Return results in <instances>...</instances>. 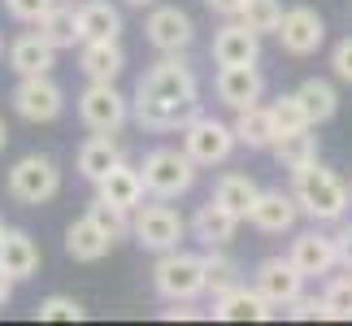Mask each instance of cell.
<instances>
[{
	"mask_svg": "<svg viewBox=\"0 0 352 326\" xmlns=\"http://www.w3.org/2000/svg\"><path fill=\"white\" fill-rule=\"evenodd\" d=\"M200 113V78L183 52H161V61L135 83L131 118L153 135L183 131Z\"/></svg>",
	"mask_w": 352,
	"mask_h": 326,
	"instance_id": "obj_1",
	"label": "cell"
},
{
	"mask_svg": "<svg viewBox=\"0 0 352 326\" xmlns=\"http://www.w3.org/2000/svg\"><path fill=\"white\" fill-rule=\"evenodd\" d=\"M292 196H296V205H300V213L314 217L318 226L322 222H344V213L352 205V187L331 166H322V161L292 174Z\"/></svg>",
	"mask_w": 352,
	"mask_h": 326,
	"instance_id": "obj_2",
	"label": "cell"
},
{
	"mask_svg": "<svg viewBox=\"0 0 352 326\" xmlns=\"http://www.w3.org/2000/svg\"><path fill=\"white\" fill-rule=\"evenodd\" d=\"M192 222H183V213L166 205V200L153 196V205H135L131 209V239L148 252H170V248H183Z\"/></svg>",
	"mask_w": 352,
	"mask_h": 326,
	"instance_id": "obj_3",
	"label": "cell"
},
{
	"mask_svg": "<svg viewBox=\"0 0 352 326\" xmlns=\"http://www.w3.org/2000/svg\"><path fill=\"white\" fill-rule=\"evenodd\" d=\"M196 161L187 157V148H153V153L144 157V187H148V196H157V200H179L187 196L196 187Z\"/></svg>",
	"mask_w": 352,
	"mask_h": 326,
	"instance_id": "obj_4",
	"label": "cell"
},
{
	"mask_svg": "<svg viewBox=\"0 0 352 326\" xmlns=\"http://www.w3.org/2000/svg\"><path fill=\"white\" fill-rule=\"evenodd\" d=\"M153 292H157L166 305H170V301H196V296H205V257L183 252V248L157 252Z\"/></svg>",
	"mask_w": 352,
	"mask_h": 326,
	"instance_id": "obj_5",
	"label": "cell"
},
{
	"mask_svg": "<svg viewBox=\"0 0 352 326\" xmlns=\"http://www.w3.org/2000/svg\"><path fill=\"white\" fill-rule=\"evenodd\" d=\"M5 187H9V196L18 200V205L35 209V205H48V200L61 192V170H57V161L48 153H26V157H18L9 166Z\"/></svg>",
	"mask_w": 352,
	"mask_h": 326,
	"instance_id": "obj_6",
	"label": "cell"
},
{
	"mask_svg": "<svg viewBox=\"0 0 352 326\" xmlns=\"http://www.w3.org/2000/svg\"><path fill=\"white\" fill-rule=\"evenodd\" d=\"M179 135H183L187 157H192L200 170H209V166H226V161H231V153L239 148L231 122H218V118H209V113H196Z\"/></svg>",
	"mask_w": 352,
	"mask_h": 326,
	"instance_id": "obj_7",
	"label": "cell"
},
{
	"mask_svg": "<svg viewBox=\"0 0 352 326\" xmlns=\"http://www.w3.org/2000/svg\"><path fill=\"white\" fill-rule=\"evenodd\" d=\"M13 113L22 122H57L65 113V87L57 83L52 74H26L18 78V87H13Z\"/></svg>",
	"mask_w": 352,
	"mask_h": 326,
	"instance_id": "obj_8",
	"label": "cell"
},
{
	"mask_svg": "<svg viewBox=\"0 0 352 326\" xmlns=\"http://www.w3.org/2000/svg\"><path fill=\"white\" fill-rule=\"evenodd\" d=\"M78 118L87 131L118 135L131 122V100L118 91V83H87L78 91Z\"/></svg>",
	"mask_w": 352,
	"mask_h": 326,
	"instance_id": "obj_9",
	"label": "cell"
},
{
	"mask_svg": "<svg viewBox=\"0 0 352 326\" xmlns=\"http://www.w3.org/2000/svg\"><path fill=\"white\" fill-rule=\"evenodd\" d=\"M144 35L157 52H187L196 39V22L179 5H153L144 18Z\"/></svg>",
	"mask_w": 352,
	"mask_h": 326,
	"instance_id": "obj_10",
	"label": "cell"
},
{
	"mask_svg": "<svg viewBox=\"0 0 352 326\" xmlns=\"http://www.w3.org/2000/svg\"><path fill=\"white\" fill-rule=\"evenodd\" d=\"M278 44H283V52H292V57H314V52L327 44V18L309 5H292L283 13Z\"/></svg>",
	"mask_w": 352,
	"mask_h": 326,
	"instance_id": "obj_11",
	"label": "cell"
},
{
	"mask_svg": "<svg viewBox=\"0 0 352 326\" xmlns=\"http://www.w3.org/2000/svg\"><path fill=\"white\" fill-rule=\"evenodd\" d=\"M252 287L261 292L274 309H287L296 296L305 292V274L296 270L292 257H265V261L252 270Z\"/></svg>",
	"mask_w": 352,
	"mask_h": 326,
	"instance_id": "obj_12",
	"label": "cell"
},
{
	"mask_svg": "<svg viewBox=\"0 0 352 326\" xmlns=\"http://www.w3.org/2000/svg\"><path fill=\"white\" fill-rule=\"evenodd\" d=\"M213 61L218 65H256L261 61V35L243 18H226L213 35Z\"/></svg>",
	"mask_w": 352,
	"mask_h": 326,
	"instance_id": "obj_13",
	"label": "cell"
},
{
	"mask_svg": "<svg viewBox=\"0 0 352 326\" xmlns=\"http://www.w3.org/2000/svg\"><path fill=\"white\" fill-rule=\"evenodd\" d=\"M292 261L296 270H300L305 279H322V274H331L335 265H340V248H335V235H327V230H300V235L292 239Z\"/></svg>",
	"mask_w": 352,
	"mask_h": 326,
	"instance_id": "obj_14",
	"label": "cell"
},
{
	"mask_svg": "<svg viewBox=\"0 0 352 326\" xmlns=\"http://www.w3.org/2000/svg\"><path fill=\"white\" fill-rule=\"evenodd\" d=\"M213 91L226 109H248L265 96V78L256 65H218V78H213Z\"/></svg>",
	"mask_w": 352,
	"mask_h": 326,
	"instance_id": "obj_15",
	"label": "cell"
},
{
	"mask_svg": "<svg viewBox=\"0 0 352 326\" xmlns=\"http://www.w3.org/2000/svg\"><path fill=\"white\" fill-rule=\"evenodd\" d=\"M248 222L261 230V235H287V230H296V222H300V205H296L292 192H278L274 187V192L256 196Z\"/></svg>",
	"mask_w": 352,
	"mask_h": 326,
	"instance_id": "obj_16",
	"label": "cell"
},
{
	"mask_svg": "<svg viewBox=\"0 0 352 326\" xmlns=\"http://www.w3.org/2000/svg\"><path fill=\"white\" fill-rule=\"evenodd\" d=\"M78 70L87 74V83H118V74L126 70V52L118 39H87L78 44Z\"/></svg>",
	"mask_w": 352,
	"mask_h": 326,
	"instance_id": "obj_17",
	"label": "cell"
},
{
	"mask_svg": "<svg viewBox=\"0 0 352 326\" xmlns=\"http://www.w3.org/2000/svg\"><path fill=\"white\" fill-rule=\"evenodd\" d=\"M274 314H278V309L270 305L256 287H243V283L213 301V318H218V322H270Z\"/></svg>",
	"mask_w": 352,
	"mask_h": 326,
	"instance_id": "obj_18",
	"label": "cell"
},
{
	"mask_svg": "<svg viewBox=\"0 0 352 326\" xmlns=\"http://www.w3.org/2000/svg\"><path fill=\"white\" fill-rule=\"evenodd\" d=\"M113 235H109V230H100L96 226V217H74V222L70 226H65V252H70L74 257V261H104V257H109L113 252Z\"/></svg>",
	"mask_w": 352,
	"mask_h": 326,
	"instance_id": "obj_19",
	"label": "cell"
},
{
	"mask_svg": "<svg viewBox=\"0 0 352 326\" xmlns=\"http://www.w3.org/2000/svg\"><path fill=\"white\" fill-rule=\"evenodd\" d=\"M9 70L18 78H26V74H52V70H57V48H52L39 31L18 35L9 44Z\"/></svg>",
	"mask_w": 352,
	"mask_h": 326,
	"instance_id": "obj_20",
	"label": "cell"
},
{
	"mask_svg": "<svg viewBox=\"0 0 352 326\" xmlns=\"http://www.w3.org/2000/svg\"><path fill=\"white\" fill-rule=\"evenodd\" d=\"M0 265H5L18 283L39 274V243L31 239V230L5 226V235H0Z\"/></svg>",
	"mask_w": 352,
	"mask_h": 326,
	"instance_id": "obj_21",
	"label": "cell"
},
{
	"mask_svg": "<svg viewBox=\"0 0 352 326\" xmlns=\"http://www.w3.org/2000/svg\"><path fill=\"white\" fill-rule=\"evenodd\" d=\"M96 187V196L100 200H109V205H118V209H135V205H144V196H148V187H144V174L135 170V166H126V161H118V166L104 174L100 183H91Z\"/></svg>",
	"mask_w": 352,
	"mask_h": 326,
	"instance_id": "obj_22",
	"label": "cell"
},
{
	"mask_svg": "<svg viewBox=\"0 0 352 326\" xmlns=\"http://www.w3.org/2000/svg\"><path fill=\"white\" fill-rule=\"evenodd\" d=\"M235 230H239V217L226 209V205H218V200H205V205L196 209V217H192V235L205 243V248H226V243L235 239Z\"/></svg>",
	"mask_w": 352,
	"mask_h": 326,
	"instance_id": "obj_23",
	"label": "cell"
},
{
	"mask_svg": "<svg viewBox=\"0 0 352 326\" xmlns=\"http://www.w3.org/2000/svg\"><path fill=\"white\" fill-rule=\"evenodd\" d=\"M235 140L243 148H252V153H261V148H274L278 140V127H274V113H270V105H248V109H235Z\"/></svg>",
	"mask_w": 352,
	"mask_h": 326,
	"instance_id": "obj_24",
	"label": "cell"
},
{
	"mask_svg": "<svg viewBox=\"0 0 352 326\" xmlns=\"http://www.w3.org/2000/svg\"><path fill=\"white\" fill-rule=\"evenodd\" d=\"M318 127H300V131H287V135H278L274 140V161L287 174H296V170H305V166H314L318 161V135H314Z\"/></svg>",
	"mask_w": 352,
	"mask_h": 326,
	"instance_id": "obj_25",
	"label": "cell"
},
{
	"mask_svg": "<svg viewBox=\"0 0 352 326\" xmlns=\"http://www.w3.org/2000/svg\"><path fill=\"white\" fill-rule=\"evenodd\" d=\"M78 31L87 39H122V9L113 0H83L78 5Z\"/></svg>",
	"mask_w": 352,
	"mask_h": 326,
	"instance_id": "obj_26",
	"label": "cell"
},
{
	"mask_svg": "<svg viewBox=\"0 0 352 326\" xmlns=\"http://www.w3.org/2000/svg\"><path fill=\"white\" fill-rule=\"evenodd\" d=\"M39 35H44L57 52L83 44V31H78V9L70 5V0H57V5H52L44 18H39Z\"/></svg>",
	"mask_w": 352,
	"mask_h": 326,
	"instance_id": "obj_27",
	"label": "cell"
},
{
	"mask_svg": "<svg viewBox=\"0 0 352 326\" xmlns=\"http://www.w3.org/2000/svg\"><path fill=\"white\" fill-rule=\"evenodd\" d=\"M122 161V148L113 135H100V131H91V140L78 148V174H83L87 183H100L104 174H109L113 166Z\"/></svg>",
	"mask_w": 352,
	"mask_h": 326,
	"instance_id": "obj_28",
	"label": "cell"
},
{
	"mask_svg": "<svg viewBox=\"0 0 352 326\" xmlns=\"http://www.w3.org/2000/svg\"><path fill=\"white\" fill-rule=\"evenodd\" d=\"M296 100H300L309 127H322V122H331L335 109H340V91H335V83H327V78H305V83L296 87Z\"/></svg>",
	"mask_w": 352,
	"mask_h": 326,
	"instance_id": "obj_29",
	"label": "cell"
},
{
	"mask_svg": "<svg viewBox=\"0 0 352 326\" xmlns=\"http://www.w3.org/2000/svg\"><path fill=\"white\" fill-rule=\"evenodd\" d=\"M256 196H261V187H256L248 174H222V179L213 183V200H218V205H226V209L239 217V222H248Z\"/></svg>",
	"mask_w": 352,
	"mask_h": 326,
	"instance_id": "obj_30",
	"label": "cell"
},
{
	"mask_svg": "<svg viewBox=\"0 0 352 326\" xmlns=\"http://www.w3.org/2000/svg\"><path fill=\"white\" fill-rule=\"evenodd\" d=\"M239 265L231 261V257H226L222 248H209L205 252V296H213V301H218V296H226L231 287H239Z\"/></svg>",
	"mask_w": 352,
	"mask_h": 326,
	"instance_id": "obj_31",
	"label": "cell"
},
{
	"mask_svg": "<svg viewBox=\"0 0 352 326\" xmlns=\"http://www.w3.org/2000/svg\"><path fill=\"white\" fill-rule=\"evenodd\" d=\"M283 0H248V5H243V13L239 18L252 26L256 35H278V26H283Z\"/></svg>",
	"mask_w": 352,
	"mask_h": 326,
	"instance_id": "obj_32",
	"label": "cell"
},
{
	"mask_svg": "<svg viewBox=\"0 0 352 326\" xmlns=\"http://www.w3.org/2000/svg\"><path fill=\"white\" fill-rule=\"evenodd\" d=\"M322 301H327V318L331 322H352V270H344V274H335L327 283Z\"/></svg>",
	"mask_w": 352,
	"mask_h": 326,
	"instance_id": "obj_33",
	"label": "cell"
},
{
	"mask_svg": "<svg viewBox=\"0 0 352 326\" xmlns=\"http://www.w3.org/2000/svg\"><path fill=\"white\" fill-rule=\"evenodd\" d=\"M35 318L39 322H83L87 309L74 301V296H44V301L35 305Z\"/></svg>",
	"mask_w": 352,
	"mask_h": 326,
	"instance_id": "obj_34",
	"label": "cell"
},
{
	"mask_svg": "<svg viewBox=\"0 0 352 326\" xmlns=\"http://www.w3.org/2000/svg\"><path fill=\"white\" fill-rule=\"evenodd\" d=\"M87 217H96V226H100V230H109L113 239L131 235V213H126V209H118V205H109V200H100V196L87 205Z\"/></svg>",
	"mask_w": 352,
	"mask_h": 326,
	"instance_id": "obj_35",
	"label": "cell"
},
{
	"mask_svg": "<svg viewBox=\"0 0 352 326\" xmlns=\"http://www.w3.org/2000/svg\"><path fill=\"white\" fill-rule=\"evenodd\" d=\"M270 113H274V127H278V135L309 127V122H305V109H300V100H296V91H287V96H278L274 105H270Z\"/></svg>",
	"mask_w": 352,
	"mask_h": 326,
	"instance_id": "obj_36",
	"label": "cell"
},
{
	"mask_svg": "<svg viewBox=\"0 0 352 326\" xmlns=\"http://www.w3.org/2000/svg\"><path fill=\"white\" fill-rule=\"evenodd\" d=\"M57 5V0H5V13L13 22H26V26H39V18Z\"/></svg>",
	"mask_w": 352,
	"mask_h": 326,
	"instance_id": "obj_37",
	"label": "cell"
},
{
	"mask_svg": "<svg viewBox=\"0 0 352 326\" xmlns=\"http://www.w3.org/2000/svg\"><path fill=\"white\" fill-rule=\"evenodd\" d=\"M283 314L287 318H296V322H314V318H327V301H322V296H296V301L283 309Z\"/></svg>",
	"mask_w": 352,
	"mask_h": 326,
	"instance_id": "obj_38",
	"label": "cell"
},
{
	"mask_svg": "<svg viewBox=\"0 0 352 326\" xmlns=\"http://www.w3.org/2000/svg\"><path fill=\"white\" fill-rule=\"evenodd\" d=\"M331 74L340 78V83L352 87V35H344L340 44L331 48Z\"/></svg>",
	"mask_w": 352,
	"mask_h": 326,
	"instance_id": "obj_39",
	"label": "cell"
},
{
	"mask_svg": "<svg viewBox=\"0 0 352 326\" xmlns=\"http://www.w3.org/2000/svg\"><path fill=\"white\" fill-rule=\"evenodd\" d=\"M335 248H340V265L352 270V222L335 230Z\"/></svg>",
	"mask_w": 352,
	"mask_h": 326,
	"instance_id": "obj_40",
	"label": "cell"
},
{
	"mask_svg": "<svg viewBox=\"0 0 352 326\" xmlns=\"http://www.w3.org/2000/svg\"><path fill=\"white\" fill-rule=\"evenodd\" d=\"M205 5H209L213 13H218V18H239L248 0H205Z\"/></svg>",
	"mask_w": 352,
	"mask_h": 326,
	"instance_id": "obj_41",
	"label": "cell"
},
{
	"mask_svg": "<svg viewBox=\"0 0 352 326\" xmlns=\"http://www.w3.org/2000/svg\"><path fill=\"white\" fill-rule=\"evenodd\" d=\"M13 283H18V279H13L5 265H0V305H9V296H13Z\"/></svg>",
	"mask_w": 352,
	"mask_h": 326,
	"instance_id": "obj_42",
	"label": "cell"
},
{
	"mask_svg": "<svg viewBox=\"0 0 352 326\" xmlns=\"http://www.w3.org/2000/svg\"><path fill=\"white\" fill-rule=\"evenodd\" d=\"M122 5H126V9H153L157 0H122Z\"/></svg>",
	"mask_w": 352,
	"mask_h": 326,
	"instance_id": "obj_43",
	"label": "cell"
},
{
	"mask_svg": "<svg viewBox=\"0 0 352 326\" xmlns=\"http://www.w3.org/2000/svg\"><path fill=\"white\" fill-rule=\"evenodd\" d=\"M5 144H9V127H5V118H0V153H5Z\"/></svg>",
	"mask_w": 352,
	"mask_h": 326,
	"instance_id": "obj_44",
	"label": "cell"
},
{
	"mask_svg": "<svg viewBox=\"0 0 352 326\" xmlns=\"http://www.w3.org/2000/svg\"><path fill=\"white\" fill-rule=\"evenodd\" d=\"M0 57H5V39H0Z\"/></svg>",
	"mask_w": 352,
	"mask_h": 326,
	"instance_id": "obj_45",
	"label": "cell"
},
{
	"mask_svg": "<svg viewBox=\"0 0 352 326\" xmlns=\"http://www.w3.org/2000/svg\"><path fill=\"white\" fill-rule=\"evenodd\" d=\"M0 235H5V222H0Z\"/></svg>",
	"mask_w": 352,
	"mask_h": 326,
	"instance_id": "obj_46",
	"label": "cell"
}]
</instances>
